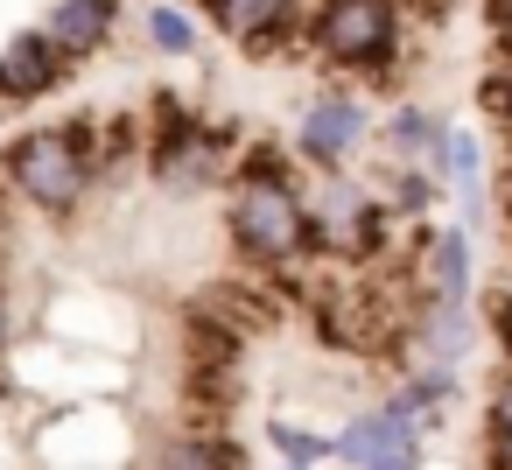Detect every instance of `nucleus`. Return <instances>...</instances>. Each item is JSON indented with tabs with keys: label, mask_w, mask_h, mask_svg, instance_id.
Masks as SVG:
<instances>
[{
	"label": "nucleus",
	"mask_w": 512,
	"mask_h": 470,
	"mask_svg": "<svg viewBox=\"0 0 512 470\" xmlns=\"http://www.w3.org/2000/svg\"><path fill=\"white\" fill-rule=\"evenodd\" d=\"M64 50L36 29V36H15L8 50H0V92L8 99H43V92H57V78H64Z\"/></svg>",
	"instance_id": "39448f33"
},
{
	"label": "nucleus",
	"mask_w": 512,
	"mask_h": 470,
	"mask_svg": "<svg viewBox=\"0 0 512 470\" xmlns=\"http://www.w3.org/2000/svg\"><path fill=\"white\" fill-rule=\"evenodd\" d=\"M148 36H155V50H169V57H183V50L197 43V29H190L176 8H155V15H148Z\"/></svg>",
	"instance_id": "f8f14e48"
},
{
	"label": "nucleus",
	"mask_w": 512,
	"mask_h": 470,
	"mask_svg": "<svg viewBox=\"0 0 512 470\" xmlns=\"http://www.w3.org/2000/svg\"><path fill=\"white\" fill-rule=\"evenodd\" d=\"M414 463H421V449H414V435H407V442H393V449H386L379 463H365V470H414Z\"/></svg>",
	"instance_id": "dca6fc26"
},
{
	"label": "nucleus",
	"mask_w": 512,
	"mask_h": 470,
	"mask_svg": "<svg viewBox=\"0 0 512 470\" xmlns=\"http://www.w3.org/2000/svg\"><path fill=\"white\" fill-rule=\"evenodd\" d=\"M274 449H288V463H316V456H330V435H309L295 421H274Z\"/></svg>",
	"instance_id": "ddd939ff"
},
{
	"label": "nucleus",
	"mask_w": 512,
	"mask_h": 470,
	"mask_svg": "<svg viewBox=\"0 0 512 470\" xmlns=\"http://www.w3.org/2000/svg\"><path fill=\"white\" fill-rule=\"evenodd\" d=\"M8 330H15V309H8V295H0V351H8Z\"/></svg>",
	"instance_id": "6ab92c4d"
},
{
	"label": "nucleus",
	"mask_w": 512,
	"mask_h": 470,
	"mask_svg": "<svg viewBox=\"0 0 512 470\" xmlns=\"http://www.w3.org/2000/svg\"><path fill=\"white\" fill-rule=\"evenodd\" d=\"M8 183H15L29 204H43V211H71V204L85 197V183H92V148H85V134H22V141L8 148Z\"/></svg>",
	"instance_id": "f03ea898"
},
{
	"label": "nucleus",
	"mask_w": 512,
	"mask_h": 470,
	"mask_svg": "<svg viewBox=\"0 0 512 470\" xmlns=\"http://www.w3.org/2000/svg\"><path fill=\"white\" fill-rule=\"evenodd\" d=\"M491 323H498V344H505V351H512V288H505V295H498V302H491Z\"/></svg>",
	"instance_id": "a211bd4d"
},
{
	"label": "nucleus",
	"mask_w": 512,
	"mask_h": 470,
	"mask_svg": "<svg viewBox=\"0 0 512 470\" xmlns=\"http://www.w3.org/2000/svg\"><path fill=\"white\" fill-rule=\"evenodd\" d=\"M498 36H505V50H512V0L498 8Z\"/></svg>",
	"instance_id": "aec40b11"
},
{
	"label": "nucleus",
	"mask_w": 512,
	"mask_h": 470,
	"mask_svg": "<svg viewBox=\"0 0 512 470\" xmlns=\"http://www.w3.org/2000/svg\"><path fill=\"white\" fill-rule=\"evenodd\" d=\"M211 22L225 36H239L253 57H274L288 36H295V0H204Z\"/></svg>",
	"instance_id": "20e7f679"
},
{
	"label": "nucleus",
	"mask_w": 512,
	"mask_h": 470,
	"mask_svg": "<svg viewBox=\"0 0 512 470\" xmlns=\"http://www.w3.org/2000/svg\"><path fill=\"white\" fill-rule=\"evenodd\" d=\"M232 246L246 260H260V267H274V260H288L302 246V204L281 183L274 155H253V169H246V183L232 197Z\"/></svg>",
	"instance_id": "f257e3e1"
},
{
	"label": "nucleus",
	"mask_w": 512,
	"mask_h": 470,
	"mask_svg": "<svg viewBox=\"0 0 512 470\" xmlns=\"http://www.w3.org/2000/svg\"><path fill=\"white\" fill-rule=\"evenodd\" d=\"M463 288H470V239H463V232H442V239H435V288H428V295L463 302Z\"/></svg>",
	"instance_id": "1a4fd4ad"
},
{
	"label": "nucleus",
	"mask_w": 512,
	"mask_h": 470,
	"mask_svg": "<svg viewBox=\"0 0 512 470\" xmlns=\"http://www.w3.org/2000/svg\"><path fill=\"white\" fill-rule=\"evenodd\" d=\"M491 456H498V470H512V386L491 400Z\"/></svg>",
	"instance_id": "4468645a"
},
{
	"label": "nucleus",
	"mask_w": 512,
	"mask_h": 470,
	"mask_svg": "<svg viewBox=\"0 0 512 470\" xmlns=\"http://www.w3.org/2000/svg\"><path fill=\"white\" fill-rule=\"evenodd\" d=\"M393 29H400V8L393 0H323L316 15V50L330 64H379L393 50Z\"/></svg>",
	"instance_id": "7ed1b4c3"
},
{
	"label": "nucleus",
	"mask_w": 512,
	"mask_h": 470,
	"mask_svg": "<svg viewBox=\"0 0 512 470\" xmlns=\"http://www.w3.org/2000/svg\"><path fill=\"white\" fill-rule=\"evenodd\" d=\"M358 141H365V113H358L351 99H323V106L302 120V134H295V148H302L309 162H323V169H337Z\"/></svg>",
	"instance_id": "423d86ee"
},
{
	"label": "nucleus",
	"mask_w": 512,
	"mask_h": 470,
	"mask_svg": "<svg viewBox=\"0 0 512 470\" xmlns=\"http://www.w3.org/2000/svg\"><path fill=\"white\" fill-rule=\"evenodd\" d=\"M169 470H239V449H232V442H204V435H190V442L169 449Z\"/></svg>",
	"instance_id": "9d476101"
},
{
	"label": "nucleus",
	"mask_w": 512,
	"mask_h": 470,
	"mask_svg": "<svg viewBox=\"0 0 512 470\" xmlns=\"http://www.w3.org/2000/svg\"><path fill=\"white\" fill-rule=\"evenodd\" d=\"M288 470H309V463H288Z\"/></svg>",
	"instance_id": "412c9836"
},
{
	"label": "nucleus",
	"mask_w": 512,
	"mask_h": 470,
	"mask_svg": "<svg viewBox=\"0 0 512 470\" xmlns=\"http://www.w3.org/2000/svg\"><path fill=\"white\" fill-rule=\"evenodd\" d=\"M64 57H85V50H99L106 36H113V0H64V8L50 15V29H43Z\"/></svg>",
	"instance_id": "6e6552de"
},
{
	"label": "nucleus",
	"mask_w": 512,
	"mask_h": 470,
	"mask_svg": "<svg viewBox=\"0 0 512 470\" xmlns=\"http://www.w3.org/2000/svg\"><path fill=\"white\" fill-rule=\"evenodd\" d=\"M477 99H484V113H491V120H505V127H512V71H491Z\"/></svg>",
	"instance_id": "2eb2a0df"
},
{
	"label": "nucleus",
	"mask_w": 512,
	"mask_h": 470,
	"mask_svg": "<svg viewBox=\"0 0 512 470\" xmlns=\"http://www.w3.org/2000/svg\"><path fill=\"white\" fill-rule=\"evenodd\" d=\"M414 435V421H407V407H379V414H358L337 442H330V456H344L351 470H365V463H379L393 442H407Z\"/></svg>",
	"instance_id": "0eeeda50"
},
{
	"label": "nucleus",
	"mask_w": 512,
	"mask_h": 470,
	"mask_svg": "<svg viewBox=\"0 0 512 470\" xmlns=\"http://www.w3.org/2000/svg\"><path fill=\"white\" fill-rule=\"evenodd\" d=\"M393 197H400V211H421V204H428V183H421V176H400Z\"/></svg>",
	"instance_id": "f3484780"
},
{
	"label": "nucleus",
	"mask_w": 512,
	"mask_h": 470,
	"mask_svg": "<svg viewBox=\"0 0 512 470\" xmlns=\"http://www.w3.org/2000/svg\"><path fill=\"white\" fill-rule=\"evenodd\" d=\"M386 141H393L400 155H421V148H435L442 134H435V120H428L421 106H400V113H393V127H386Z\"/></svg>",
	"instance_id": "9b49d317"
},
{
	"label": "nucleus",
	"mask_w": 512,
	"mask_h": 470,
	"mask_svg": "<svg viewBox=\"0 0 512 470\" xmlns=\"http://www.w3.org/2000/svg\"><path fill=\"white\" fill-rule=\"evenodd\" d=\"M498 8H505V0H498Z\"/></svg>",
	"instance_id": "4be33fe9"
}]
</instances>
